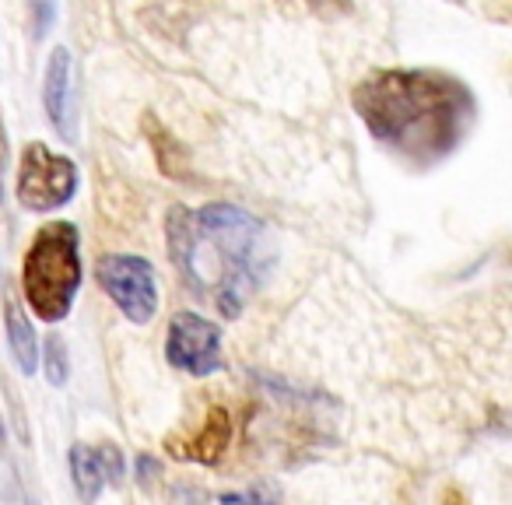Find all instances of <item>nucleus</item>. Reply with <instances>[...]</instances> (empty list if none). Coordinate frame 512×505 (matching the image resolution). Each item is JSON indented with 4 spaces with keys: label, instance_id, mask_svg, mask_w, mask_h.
<instances>
[{
    "label": "nucleus",
    "instance_id": "nucleus-7",
    "mask_svg": "<svg viewBox=\"0 0 512 505\" xmlns=\"http://www.w3.org/2000/svg\"><path fill=\"white\" fill-rule=\"evenodd\" d=\"M43 106L53 130L67 144H78L81 120H78V88H74V57L67 46H57L46 60L43 74Z\"/></svg>",
    "mask_w": 512,
    "mask_h": 505
},
{
    "label": "nucleus",
    "instance_id": "nucleus-4",
    "mask_svg": "<svg viewBox=\"0 0 512 505\" xmlns=\"http://www.w3.org/2000/svg\"><path fill=\"white\" fill-rule=\"evenodd\" d=\"M78 186H81V176H78L74 158L57 155V151L43 141H32L22 148L15 197L25 211H36V214L57 211V207L71 204Z\"/></svg>",
    "mask_w": 512,
    "mask_h": 505
},
{
    "label": "nucleus",
    "instance_id": "nucleus-11",
    "mask_svg": "<svg viewBox=\"0 0 512 505\" xmlns=\"http://www.w3.org/2000/svg\"><path fill=\"white\" fill-rule=\"evenodd\" d=\"M144 130H148V141H151V148H155V158H158V165H162L165 176L186 179V158H183V151H179V144L172 141L169 130H165L151 113L144 116Z\"/></svg>",
    "mask_w": 512,
    "mask_h": 505
},
{
    "label": "nucleus",
    "instance_id": "nucleus-15",
    "mask_svg": "<svg viewBox=\"0 0 512 505\" xmlns=\"http://www.w3.org/2000/svg\"><path fill=\"white\" fill-rule=\"evenodd\" d=\"M148 474H158V463L148 460V456H141V460H137V477H141V484L148 481Z\"/></svg>",
    "mask_w": 512,
    "mask_h": 505
},
{
    "label": "nucleus",
    "instance_id": "nucleus-13",
    "mask_svg": "<svg viewBox=\"0 0 512 505\" xmlns=\"http://www.w3.org/2000/svg\"><path fill=\"white\" fill-rule=\"evenodd\" d=\"M53 25V0H32V32L43 39Z\"/></svg>",
    "mask_w": 512,
    "mask_h": 505
},
{
    "label": "nucleus",
    "instance_id": "nucleus-5",
    "mask_svg": "<svg viewBox=\"0 0 512 505\" xmlns=\"http://www.w3.org/2000/svg\"><path fill=\"white\" fill-rule=\"evenodd\" d=\"M99 288L113 299V306L127 316L130 323L144 327L158 313V278L151 260L137 253H109L95 264Z\"/></svg>",
    "mask_w": 512,
    "mask_h": 505
},
{
    "label": "nucleus",
    "instance_id": "nucleus-2",
    "mask_svg": "<svg viewBox=\"0 0 512 505\" xmlns=\"http://www.w3.org/2000/svg\"><path fill=\"white\" fill-rule=\"evenodd\" d=\"M165 242L183 285L211 302L225 320H235L249 295L274 267L267 225L239 204L214 200L204 207H169Z\"/></svg>",
    "mask_w": 512,
    "mask_h": 505
},
{
    "label": "nucleus",
    "instance_id": "nucleus-8",
    "mask_svg": "<svg viewBox=\"0 0 512 505\" xmlns=\"http://www.w3.org/2000/svg\"><path fill=\"white\" fill-rule=\"evenodd\" d=\"M127 474V460L116 446H71V481L81 502H95L106 484H120Z\"/></svg>",
    "mask_w": 512,
    "mask_h": 505
},
{
    "label": "nucleus",
    "instance_id": "nucleus-9",
    "mask_svg": "<svg viewBox=\"0 0 512 505\" xmlns=\"http://www.w3.org/2000/svg\"><path fill=\"white\" fill-rule=\"evenodd\" d=\"M232 432H235L232 411H225V407H211L207 418H204V425H200L197 432L183 435V439H169L165 446H169V453L176 456V460L214 467V463L228 453V446H232Z\"/></svg>",
    "mask_w": 512,
    "mask_h": 505
},
{
    "label": "nucleus",
    "instance_id": "nucleus-12",
    "mask_svg": "<svg viewBox=\"0 0 512 505\" xmlns=\"http://www.w3.org/2000/svg\"><path fill=\"white\" fill-rule=\"evenodd\" d=\"M67 348L64 341H60L57 334H50V341H46V379H50V386H64L67 383Z\"/></svg>",
    "mask_w": 512,
    "mask_h": 505
},
{
    "label": "nucleus",
    "instance_id": "nucleus-1",
    "mask_svg": "<svg viewBox=\"0 0 512 505\" xmlns=\"http://www.w3.org/2000/svg\"><path fill=\"white\" fill-rule=\"evenodd\" d=\"M351 106L379 148L418 172L453 158L481 120L474 88L435 67L365 74L351 92Z\"/></svg>",
    "mask_w": 512,
    "mask_h": 505
},
{
    "label": "nucleus",
    "instance_id": "nucleus-14",
    "mask_svg": "<svg viewBox=\"0 0 512 505\" xmlns=\"http://www.w3.org/2000/svg\"><path fill=\"white\" fill-rule=\"evenodd\" d=\"M309 4L320 11H334V15H341V11L351 8V0H309Z\"/></svg>",
    "mask_w": 512,
    "mask_h": 505
},
{
    "label": "nucleus",
    "instance_id": "nucleus-10",
    "mask_svg": "<svg viewBox=\"0 0 512 505\" xmlns=\"http://www.w3.org/2000/svg\"><path fill=\"white\" fill-rule=\"evenodd\" d=\"M4 334H8V348L15 355V365L25 376H36L39 369V337L32 327L29 313L22 309V299L15 292H8L4 299Z\"/></svg>",
    "mask_w": 512,
    "mask_h": 505
},
{
    "label": "nucleus",
    "instance_id": "nucleus-3",
    "mask_svg": "<svg viewBox=\"0 0 512 505\" xmlns=\"http://www.w3.org/2000/svg\"><path fill=\"white\" fill-rule=\"evenodd\" d=\"M81 235L74 221H46L22 260V299L46 323L71 316L81 288Z\"/></svg>",
    "mask_w": 512,
    "mask_h": 505
},
{
    "label": "nucleus",
    "instance_id": "nucleus-6",
    "mask_svg": "<svg viewBox=\"0 0 512 505\" xmlns=\"http://www.w3.org/2000/svg\"><path fill=\"white\" fill-rule=\"evenodd\" d=\"M165 362L190 376H211L221 369V327L200 313L172 316L169 337H165Z\"/></svg>",
    "mask_w": 512,
    "mask_h": 505
},
{
    "label": "nucleus",
    "instance_id": "nucleus-16",
    "mask_svg": "<svg viewBox=\"0 0 512 505\" xmlns=\"http://www.w3.org/2000/svg\"><path fill=\"white\" fill-rule=\"evenodd\" d=\"M4 158H8V137L0 130V169H4Z\"/></svg>",
    "mask_w": 512,
    "mask_h": 505
}]
</instances>
